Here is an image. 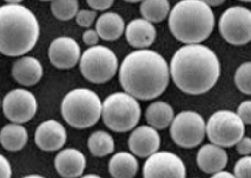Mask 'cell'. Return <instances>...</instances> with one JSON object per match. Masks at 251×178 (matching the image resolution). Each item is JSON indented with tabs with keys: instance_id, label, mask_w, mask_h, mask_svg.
Here are the masks:
<instances>
[{
	"instance_id": "obj_6",
	"label": "cell",
	"mask_w": 251,
	"mask_h": 178,
	"mask_svg": "<svg viewBox=\"0 0 251 178\" xmlns=\"http://www.w3.org/2000/svg\"><path fill=\"white\" fill-rule=\"evenodd\" d=\"M141 105L127 92H115L103 103L101 116L105 125L115 132H129L141 119Z\"/></svg>"
},
{
	"instance_id": "obj_4",
	"label": "cell",
	"mask_w": 251,
	"mask_h": 178,
	"mask_svg": "<svg viewBox=\"0 0 251 178\" xmlns=\"http://www.w3.org/2000/svg\"><path fill=\"white\" fill-rule=\"evenodd\" d=\"M214 27V12L202 0H182L169 13V28L180 43H202L210 37Z\"/></svg>"
},
{
	"instance_id": "obj_9",
	"label": "cell",
	"mask_w": 251,
	"mask_h": 178,
	"mask_svg": "<svg viewBox=\"0 0 251 178\" xmlns=\"http://www.w3.org/2000/svg\"><path fill=\"white\" fill-rule=\"evenodd\" d=\"M206 124L203 117L195 111H183L174 117L170 124V136L178 147L192 149L204 141Z\"/></svg>"
},
{
	"instance_id": "obj_40",
	"label": "cell",
	"mask_w": 251,
	"mask_h": 178,
	"mask_svg": "<svg viewBox=\"0 0 251 178\" xmlns=\"http://www.w3.org/2000/svg\"><path fill=\"white\" fill-rule=\"evenodd\" d=\"M25 177H27V178H30V177H37V178H39V177H42V176H39V175H28V176H25Z\"/></svg>"
},
{
	"instance_id": "obj_38",
	"label": "cell",
	"mask_w": 251,
	"mask_h": 178,
	"mask_svg": "<svg viewBox=\"0 0 251 178\" xmlns=\"http://www.w3.org/2000/svg\"><path fill=\"white\" fill-rule=\"evenodd\" d=\"M84 178H93V177H95V178H98L99 176H98V175H93V174H89V175H85V176H83Z\"/></svg>"
},
{
	"instance_id": "obj_1",
	"label": "cell",
	"mask_w": 251,
	"mask_h": 178,
	"mask_svg": "<svg viewBox=\"0 0 251 178\" xmlns=\"http://www.w3.org/2000/svg\"><path fill=\"white\" fill-rule=\"evenodd\" d=\"M170 69L158 52L138 49L124 58L119 68V83L125 92L151 101L163 95L169 85Z\"/></svg>"
},
{
	"instance_id": "obj_25",
	"label": "cell",
	"mask_w": 251,
	"mask_h": 178,
	"mask_svg": "<svg viewBox=\"0 0 251 178\" xmlns=\"http://www.w3.org/2000/svg\"><path fill=\"white\" fill-rule=\"evenodd\" d=\"M87 147L95 157H105L115 150V141L106 131H96L87 141Z\"/></svg>"
},
{
	"instance_id": "obj_3",
	"label": "cell",
	"mask_w": 251,
	"mask_h": 178,
	"mask_svg": "<svg viewBox=\"0 0 251 178\" xmlns=\"http://www.w3.org/2000/svg\"><path fill=\"white\" fill-rule=\"evenodd\" d=\"M37 17L20 4L0 6V53L19 57L30 52L39 39Z\"/></svg>"
},
{
	"instance_id": "obj_12",
	"label": "cell",
	"mask_w": 251,
	"mask_h": 178,
	"mask_svg": "<svg viewBox=\"0 0 251 178\" xmlns=\"http://www.w3.org/2000/svg\"><path fill=\"white\" fill-rule=\"evenodd\" d=\"M143 176L145 178H184L186 176V169L177 154L169 151H157L149 156L144 163Z\"/></svg>"
},
{
	"instance_id": "obj_2",
	"label": "cell",
	"mask_w": 251,
	"mask_h": 178,
	"mask_svg": "<svg viewBox=\"0 0 251 178\" xmlns=\"http://www.w3.org/2000/svg\"><path fill=\"white\" fill-rule=\"evenodd\" d=\"M221 75L220 59L208 46L186 44L177 50L170 63V76L180 91L191 96L206 93Z\"/></svg>"
},
{
	"instance_id": "obj_10",
	"label": "cell",
	"mask_w": 251,
	"mask_h": 178,
	"mask_svg": "<svg viewBox=\"0 0 251 178\" xmlns=\"http://www.w3.org/2000/svg\"><path fill=\"white\" fill-rule=\"evenodd\" d=\"M218 30L231 45H245L251 42V11L243 6L227 8L222 13Z\"/></svg>"
},
{
	"instance_id": "obj_19",
	"label": "cell",
	"mask_w": 251,
	"mask_h": 178,
	"mask_svg": "<svg viewBox=\"0 0 251 178\" xmlns=\"http://www.w3.org/2000/svg\"><path fill=\"white\" fill-rule=\"evenodd\" d=\"M12 76L23 86H33L42 79L43 66L34 57H23L12 66Z\"/></svg>"
},
{
	"instance_id": "obj_37",
	"label": "cell",
	"mask_w": 251,
	"mask_h": 178,
	"mask_svg": "<svg viewBox=\"0 0 251 178\" xmlns=\"http://www.w3.org/2000/svg\"><path fill=\"white\" fill-rule=\"evenodd\" d=\"M4 1H6L7 4H20L24 0H4Z\"/></svg>"
},
{
	"instance_id": "obj_41",
	"label": "cell",
	"mask_w": 251,
	"mask_h": 178,
	"mask_svg": "<svg viewBox=\"0 0 251 178\" xmlns=\"http://www.w3.org/2000/svg\"><path fill=\"white\" fill-rule=\"evenodd\" d=\"M239 1H244V2H251V0H239Z\"/></svg>"
},
{
	"instance_id": "obj_8",
	"label": "cell",
	"mask_w": 251,
	"mask_h": 178,
	"mask_svg": "<svg viewBox=\"0 0 251 178\" xmlns=\"http://www.w3.org/2000/svg\"><path fill=\"white\" fill-rule=\"evenodd\" d=\"M244 123L236 112L220 110L209 118L206 133L210 142L222 148H231L244 136Z\"/></svg>"
},
{
	"instance_id": "obj_14",
	"label": "cell",
	"mask_w": 251,
	"mask_h": 178,
	"mask_svg": "<svg viewBox=\"0 0 251 178\" xmlns=\"http://www.w3.org/2000/svg\"><path fill=\"white\" fill-rule=\"evenodd\" d=\"M66 138L68 135L65 127L54 119H49L40 123L34 135L37 147L40 150L49 151V153L60 150L65 145Z\"/></svg>"
},
{
	"instance_id": "obj_27",
	"label": "cell",
	"mask_w": 251,
	"mask_h": 178,
	"mask_svg": "<svg viewBox=\"0 0 251 178\" xmlns=\"http://www.w3.org/2000/svg\"><path fill=\"white\" fill-rule=\"evenodd\" d=\"M236 87L244 95L251 96V62L243 63L235 74Z\"/></svg>"
},
{
	"instance_id": "obj_31",
	"label": "cell",
	"mask_w": 251,
	"mask_h": 178,
	"mask_svg": "<svg viewBox=\"0 0 251 178\" xmlns=\"http://www.w3.org/2000/svg\"><path fill=\"white\" fill-rule=\"evenodd\" d=\"M87 5L95 11L109 10L112 6L115 0H86Z\"/></svg>"
},
{
	"instance_id": "obj_35",
	"label": "cell",
	"mask_w": 251,
	"mask_h": 178,
	"mask_svg": "<svg viewBox=\"0 0 251 178\" xmlns=\"http://www.w3.org/2000/svg\"><path fill=\"white\" fill-rule=\"evenodd\" d=\"M212 178H233L236 177L235 174H231V172H227V171H224L223 170H220L217 172H215V174H212Z\"/></svg>"
},
{
	"instance_id": "obj_15",
	"label": "cell",
	"mask_w": 251,
	"mask_h": 178,
	"mask_svg": "<svg viewBox=\"0 0 251 178\" xmlns=\"http://www.w3.org/2000/svg\"><path fill=\"white\" fill-rule=\"evenodd\" d=\"M160 147V136L157 129L150 125H142L132 131L129 138V148L135 156L148 158L157 153Z\"/></svg>"
},
{
	"instance_id": "obj_26",
	"label": "cell",
	"mask_w": 251,
	"mask_h": 178,
	"mask_svg": "<svg viewBox=\"0 0 251 178\" xmlns=\"http://www.w3.org/2000/svg\"><path fill=\"white\" fill-rule=\"evenodd\" d=\"M51 11L57 19L68 22L77 16L79 2L78 0H52Z\"/></svg>"
},
{
	"instance_id": "obj_21",
	"label": "cell",
	"mask_w": 251,
	"mask_h": 178,
	"mask_svg": "<svg viewBox=\"0 0 251 178\" xmlns=\"http://www.w3.org/2000/svg\"><path fill=\"white\" fill-rule=\"evenodd\" d=\"M28 141V132L18 123L7 124L0 131V144L5 150L16 153L25 147Z\"/></svg>"
},
{
	"instance_id": "obj_30",
	"label": "cell",
	"mask_w": 251,
	"mask_h": 178,
	"mask_svg": "<svg viewBox=\"0 0 251 178\" xmlns=\"http://www.w3.org/2000/svg\"><path fill=\"white\" fill-rule=\"evenodd\" d=\"M237 115L243 121L244 124L251 125V101H245L239 104Z\"/></svg>"
},
{
	"instance_id": "obj_5",
	"label": "cell",
	"mask_w": 251,
	"mask_h": 178,
	"mask_svg": "<svg viewBox=\"0 0 251 178\" xmlns=\"http://www.w3.org/2000/svg\"><path fill=\"white\" fill-rule=\"evenodd\" d=\"M103 103L96 92L89 89H75L61 102V116L70 127L87 129L99 121Z\"/></svg>"
},
{
	"instance_id": "obj_36",
	"label": "cell",
	"mask_w": 251,
	"mask_h": 178,
	"mask_svg": "<svg viewBox=\"0 0 251 178\" xmlns=\"http://www.w3.org/2000/svg\"><path fill=\"white\" fill-rule=\"evenodd\" d=\"M202 1L205 2L206 5H209L210 7H217L221 6L222 4H224L226 0H202Z\"/></svg>"
},
{
	"instance_id": "obj_39",
	"label": "cell",
	"mask_w": 251,
	"mask_h": 178,
	"mask_svg": "<svg viewBox=\"0 0 251 178\" xmlns=\"http://www.w3.org/2000/svg\"><path fill=\"white\" fill-rule=\"evenodd\" d=\"M124 1H126V2H132V4H135V2L143 1V0H124Z\"/></svg>"
},
{
	"instance_id": "obj_32",
	"label": "cell",
	"mask_w": 251,
	"mask_h": 178,
	"mask_svg": "<svg viewBox=\"0 0 251 178\" xmlns=\"http://www.w3.org/2000/svg\"><path fill=\"white\" fill-rule=\"evenodd\" d=\"M236 150L242 156H247L251 153V138L249 137H242L237 144H236Z\"/></svg>"
},
{
	"instance_id": "obj_7",
	"label": "cell",
	"mask_w": 251,
	"mask_h": 178,
	"mask_svg": "<svg viewBox=\"0 0 251 178\" xmlns=\"http://www.w3.org/2000/svg\"><path fill=\"white\" fill-rule=\"evenodd\" d=\"M80 72L90 83L104 84L115 77L118 70V59L106 46L93 45L81 54Z\"/></svg>"
},
{
	"instance_id": "obj_33",
	"label": "cell",
	"mask_w": 251,
	"mask_h": 178,
	"mask_svg": "<svg viewBox=\"0 0 251 178\" xmlns=\"http://www.w3.org/2000/svg\"><path fill=\"white\" fill-rule=\"evenodd\" d=\"M12 176V169L6 157L0 153V178H10Z\"/></svg>"
},
{
	"instance_id": "obj_11",
	"label": "cell",
	"mask_w": 251,
	"mask_h": 178,
	"mask_svg": "<svg viewBox=\"0 0 251 178\" xmlns=\"http://www.w3.org/2000/svg\"><path fill=\"white\" fill-rule=\"evenodd\" d=\"M37 99L31 91L24 89L12 90L2 101L4 115L12 123L30 122L37 113Z\"/></svg>"
},
{
	"instance_id": "obj_43",
	"label": "cell",
	"mask_w": 251,
	"mask_h": 178,
	"mask_svg": "<svg viewBox=\"0 0 251 178\" xmlns=\"http://www.w3.org/2000/svg\"><path fill=\"white\" fill-rule=\"evenodd\" d=\"M0 105H1V101H0Z\"/></svg>"
},
{
	"instance_id": "obj_29",
	"label": "cell",
	"mask_w": 251,
	"mask_h": 178,
	"mask_svg": "<svg viewBox=\"0 0 251 178\" xmlns=\"http://www.w3.org/2000/svg\"><path fill=\"white\" fill-rule=\"evenodd\" d=\"M96 18H97V13L95 10H80L78 11L77 16H75V20H77V24L80 27H91V25L95 23Z\"/></svg>"
},
{
	"instance_id": "obj_20",
	"label": "cell",
	"mask_w": 251,
	"mask_h": 178,
	"mask_svg": "<svg viewBox=\"0 0 251 178\" xmlns=\"http://www.w3.org/2000/svg\"><path fill=\"white\" fill-rule=\"evenodd\" d=\"M96 31L99 38L106 42L119 39L125 31L124 19L116 12L101 14L96 22Z\"/></svg>"
},
{
	"instance_id": "obj_42",
	"label": "cell",
	"mask_w": 251,
	"mask_h": 178,
	"mask_svg": "<svg viewBox=\"0 0 251 178\" xmlns=\"http://www.w3.org/2000/svg\"><path fill=\"white\" fill-rule=\"evenodd\" d=\"M40 1H52V0H40Z\"/></svg>"
},
{
	"instance_id": "obj_16",
	"label": "cell",
	"mask_w": 251,
	"mask_h": 178,
	"mask_svg": "<svg viewBox=\"0 0 251 178\" xmlns=\"http://www.w3.org/2000/svg\"><path fill=\"white\" fill-rule=\"evenodd\" d=\"M54 166L61 177H79L86 168V158L77 149H64L55 156Z\"/></svg>"
},
{
	"instance_id": "obj_13",
	"label": "cell",
	"mask_w": 251,
	"mask_h": 178,
	"mask_svg": "<svg viewBox=\"0 0 251 178\" xmlns=\"http://www.w3.org/2000/svg\"><path fill=\"white\" fill-rule=\"evenodd\" d=\"M81 57L80 46L70 37H59L50 44L49 58L57 69H72L79 63Z\"/></svg>"
},
{
	"instance_id": "obj_23",
	"label": "cell",
	"mask_w": 251,
	"mask_h": 178,
	"mask_svg": "<svg viewBox=\"0 0 251 178\" xmlns=\"http://www.w3.org/2000/svg\"><path fill=\"white\" fill-rule=\"evenodd\" d=\"M174 117V109L165 102H153L145 111L148 124L157 130H164L170 127Z\"/></svg>"
},
{
	"instance_id": "obj_17",
	"label": "cell",
	"mask_w": 251,
	"mask_h": 178,
	"mask_svg": "<svg viewBox=\"0 0 251 178\" xmlns=\"http://www.w3.org/2000/svg\"><path fill=\"white\" fill-rule=\"evenodd\" d=\"M196 162L198 168L203 172L212 175L226 168L229 162V157L223 148L212 143V144L203 145L198 150Z\"/></svg>"
},
{
	"instance_id": "obj_28",
	"label": "cell",
	"mask_w": 251,
	"mask_h": 178,
	"mask_svg": "<svg viewBox=\"0 0 251 178\" xmlns=\"http://www.w3.org/2000/svg\"><path fill=\"white\" fill-rule=\"evenodd\" d=\"M233 174L239 178H251V156L247 154L237 160L235 169H233Z\"/></svg>"
},
{
	"instance_id": "obj_34",
	"label": "cell",
	"mask_w": 251,
	"mask_h": 178,
	"mask_svg": "<svg viewBox=\"0 0 251 178\" xmlns=\"http://www.w3.org/2000/svg\"><path fill=\"white\" fill-rule=\"evenodd\" d=\"M98 40H99V36L96 30H91V28H89V30H86L83 33V42L85 43L86 45L89 46L97 45Z\"/></svg>"
},
{
	"instance_id": "obj_24",
	"label": "cell",
	"mask_w": 251,
	"mask_h": 178,
	"mask_svg": "<svg viewBox=\"0 0 251 178\" xmlns=\"http://www.w3.org/2000/svg\"><path fill=\"white\" fill-rule=\"evenodd\" d=\"M170 13L169 0H143L141 14L143 18L151 23L163 22Z\"/></svg>"
},
{
	"instance_id": "obj_22",
	"label": "cell",
	"mask_w": 251,
	"mask_h": 178,
	"mask_svg": "<svg viewBox=\"0 0 251 178\" xmlns=\"http://www.w3.org/2000/svg\"><path fill=\"white\" fill-rule=\"evenodd\" d=\"M109 171L115 178H132L138 172V160L133 153H116L109 162Z\"/></svg>"
},
{
	"instance_id": "obj_18",
	"label": "cell",
	"mask_w": 251,
	"mask_h": 178,
	"mask_svg": "<svg viewBox=\"0 0 251 178\" xmlns=\"http://www.w3.org/2000/svg\"><path fill=\"white\" fill-rule=\"evenodd\" d=\"M126 40L136 49H148L156 40L157 31L153 23L147 19H133L125 30Z\"/></svg>"
}]
</instances>
